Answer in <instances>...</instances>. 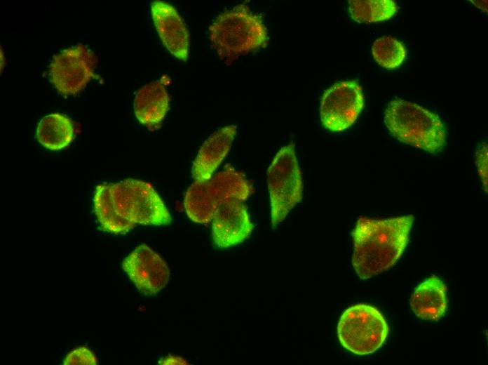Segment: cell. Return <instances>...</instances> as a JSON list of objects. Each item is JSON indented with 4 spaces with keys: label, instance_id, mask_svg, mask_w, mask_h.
Segmentation results:
<instances>
[{
    "label": "cell",
    "instance_id": "6da1fadb",
    "mask_svg": "<svg viewBox=\"0 0 488 365\" xmlns=\"http://www.w3.org/2000/svg\"><path fill=\"white\" fill-rule=\"evenodd\" d=\"M93 204L101 229L115 234H126L136 225L160 226L172 221L153 186L140 180L98 185Z\"/></svg>",
    "mask_w": 488,
    "mask_h": 365
},
{
    "label": "cell",
    "instance_id": "7a4b0ae2",
    "mask_svg": "<svg viewBox=\"0 0 488 365\" xmlns=\"http://www.w3.org/2000/svg\"><path fill=\"white\" fill-rule=\"evenodd\" d=\"M413 222L412 215L358 218L352 232V264L361 279H370L396 263L408 244Z\"/></svg>",
    "mask_w": 488,
    "mask_h": 365
},
{
    "label": "cell",
    "instance_id": "3957f363",
    "mask_svg": "<svg viewBox=\"0 0 488 365\" xmlns=\"http://www.w3.org/2000/svg\"><path fill=\"white\" fill-rule=\"evenodd\" d=\"M212 46L227 65L239 57L265 48L268 32L262 18L240 4L221 13L209 27Z\"/></svg>",
    "mask_w": 488,
    "mask_h": 365
},
{
    "label": "cell",
    "instance_id": "277c9868",
    "mask_svg": "<svg viewBox=\"0 0 488 365\" xmlns=\"http://www.w3.org/2000/svg\"><path fill=\"white\" fill-rule=\"evenodd\" d=\"M384 123L399 141L432 154L446 145V128L439 117L408 100L395 98L384 112Z\"/></svg>",
    "mask_w": 488,
    "mask_h": 365
},
{
    "label": "cell",
    "instance_id": "5b68a950",
    "mask_svg": "<svg viewBox=\"0 0 488 365\" xmlns=\"http://www.w3.org/2000/svg\"><path fill=\"white\" fill-rule=\"evenodd\" d=\"M252 192V185L242 173L227 168L208 179L195 180L186 192L184 206L192 221L206 224L223 204L231 200L243 201Z\"/></svg>",
    "mask_w": 488,
    "mask_h": 365
},
{
    "label": "cell",
    "instance_id": "8992f818",
    "mask_svg": "<svg viewBox=\"0 0 488 365\" xmlns=\"http://www.w3.org/2000/svg\"><path fill=\"white\" fill-rule=\"evenodd\" d=\"M266 182L271 225L275 227L285 219L303 197L302 174L294 142L281 147L276 153L268 168Z\"/></svg>",
    "mask_w": 488,
    "mask_h": 365
},
{
    "label": "cell",
    "instance_id": "52a82bcc",
    "mask_svg": "<svg viewBox=\"0 0 488 365\" xmlns=\"http://www.w3.org/2000/svg\"><path fill=\"white\" fill-rule=\"evenodd\" d=\"M389 331L383 314L373 306L356 304L346 309L337 325L341 345L357 355H367L379 350Z\"/></svg>",
    "mask_w": 488,
    "mask_h": 365
},
{
    "label": "cell",
    "instance_id": "ba28073f",
    "mask_svg": "<svg viewBox=\"0 0 488 365\" xmlns=\"http://www.w3.org/2000/svg\"><path fill=\"white\" fill-rule=\"evenodd\" d=\"M97 62L92 51L78 44L53 57L49 67L50 79L60 93L76 95L95 77Z\"/></svg>",
    "mask_w": 488,
    "mask_h": 365
},
{
    "label": "cell",
    "instance_id": "9c48e42d",
    "mask_svg": "<svg viewBox=\"0 0 488 365\" xmlns=\"http://www.w3.org/2000/svg\"><path fill=\"white\" fill-rule=\"evenodd\" d=\"M364 105L362 89L358 81L337 82L325 91L321 98L322 124L332 132L344 131L355 122Z\"/></svg>",
    "mask_w": 488,
    "mask_h": 365
},
{
    "label": "cell",
    "instance_id": "30bf717a",
    "mask_svg": "<svg viewBox=\"0 0 488 365\" xmlns=\"http://www.w3.org/2000/svg\"><path fill=\"white\" fill-rule=\"evenodd\" d=\"M122 267L137 288L145 295L158 293L169 281L170 269L167 263L144 244L123 260Z\"/></svg>",
    "mask_w": 488,
    "mask_h": 365
},
{
    "label": "cell",
    "instance_id": "8fae6325",
    "mask_svg": "<svg viewBox=\"0 0 488 365\" xmlns=\"http://www.w3.org/2000/svg\"><path fill=\"white\" fill-rule=\"evenodd\" d=\"M211 221L213 241L220 248L243 242L254 227L247 208L243 201L238 200H231L220 206Z\"/></svg>",
    "mask_w": 488,
    "mask_h": 365
},
{
    "label": "cell",
    "instance_id": "7c38bea8",
    "mask_svg": "<svg viewBox=\"0 0 488 365\" xmlns=\"http://www.w3.org/2000/svg\"><path fill=\"white\" fill-rule=\"evenodd\" d=\"M151 13L156 31L165 48L175 58L187 60L189 34L179 13L172 5L161 1L151 3Z\"/></svg>",
    "mask_w": 488,
    "mask_h": 365
},
{
    "label": "cell",
    "instance_id": "4fadbf2b",
    "mask_svg": "<svg viewBox=\"0 0 488 365\" xmlns=\"http://www.w3.org/2000/svg\"><path fill=\"white\" fill-rule=\"evenodd\" d=\"M237 131L230 125L212 133L203 143L192 166L195 180L210 178L229 152Z\"/></svg>",
    "mask_w": 488,
    "mask_h": 365
},
{
    "label": "cell",
    "instance_id": "5bb4252c",
    "mask_svg": "<svg viewBox=\"0 0 488 365\" xmlns=\"http://www.w3.org/2000/svg\"><path fill=\"white\" fill-rule=\"evenodd\" d=\"M170 96L161 81L142 86L134 99V112L138 121L149 129L160 127L169 109Z\"/></svg>",
    "mask_w": 488,
    "mask_h": 365
},
{
    "label": "cell",
    "instance_id": "9a60e30c",
    "mask_svg": "<svg viewBox=\"0 0 488 365\" xmlns=\"http://www.w3.org/2000/svg\"><path fill=\"white\" fill-rule=\"evenodd\" d=\"M409 305L420 319L438 321L447 310V286L439 277L431 275L414 289Z\"/></svg>",
    "mask_w": 488,
    "mask_h": 365
},
{
    "label": "cell",
    "instance_id": "2e32d148",
    "mask_svg": "<svg viewBox=\"0 0 488 365\" xmlns=\"http://www.w3.org/2000/svg\"><path fill=\"white\" fill-rule=\"evenodd\" d=\"M74 133V124L69 117L53 113L40 120L36 128V138L44 147L59 150L70 145Z\"/></svg>",
    "mask_w": 488,
    "mask_h": 365
},
{
    "label": "cell",
    "instance_id": "e0dca14e",
    "mask_svg": "<svg viewBox=\"0 0 488 365\" xmlns=\"http://www.w3.org/2000/svg\"><path fill=\"white\" fill-rule=\"evenodd\" d=\"M348 5L351 17L359 23L387 20L398 12V6L392 0H350Z\"/></svg>",
    "mask_w": 488,
    "mask_h": 365
},
{
    "label": "cell",
    "instance_id": "ac0fdd59",
    "mask_svg": "<svg viewBox=\"0 0 488 365\" xmlns=\"http://www.w3.org/2000/svg\"><path fill=\"white\" fill-rule=\"evenodd\" d=\"M406 53L404 44L391 36L377 39L372 46V54L374 60L387 69H394L400 67L406 58Z\"/></svg>",
    "mask_w": 488,
    "mask_h": 365
},
{
    "label": "cell",
    "instance_id": "d6986e66",
    "mask_svg": "<svg viewBox=\"0 0 488 365\" xmlns=\"http://www.w3.org/2000/svg\"><path fill=\"white\" fill-rule=\"evenodd\" d=\"M97 364V360L93 352L87 347H80L69 352L64 360L63 364Z\"/></svg>",
    "mask_w": 488,
    "mask_h": 365
},
{
    "label": "cell",
    "instance_id": "ffe728a7",
    "mask_svg": "<svg viewBox=\"0 0 488 365\" xmlns=\"http://www.w3.org/2000/svg\"><path fill=\"white\" fill-rule=\"evenodd\" d=\"M475 163L479 175L486 192H487V145H480L475 153Z\"/></svg>",
    "mask_w": 488,
    "mask_h": 365
},
{
    "label": "cell",
    "instance_id": "44dd1931",
    "mask_svg": "<svg viewBox=\"0 0 488 365\" xmlns=\"http://www.w3.org/2000/svg\"><path fill=\"white\" fill-rule=\"evenodd\" d=\"M187 361L182 359L181 357L175 356H168L161 360L159 363L163 364H187Z\"/></svg>",
    "mask_w": 488,
    "mask_h": 365
},
{
    "label": "cell",
    "instance_id": "7402d4cb",
    "mask_svg": "<svg viewBox=\"0 0 488 365\" xmlns=\"http://www.w3.org/2000/svg\"><path fill=\"white\" fill-rule=\"evenodd\" d=\"M475 4L478 8L482 9L484 11H487V1H470Z\"/></svg>",
    "mask_w": 488,
    "mask_h": 365
}]
</instances>
